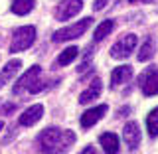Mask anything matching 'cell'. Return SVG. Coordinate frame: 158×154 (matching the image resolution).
Instances as JSON below:
<instances>
[{"label":"cell","mask_w":158,"mask_h":154,"mask_svg":"<svg viewBox=\"0 0 158 154\" xmlns=\"http://www.w3.org/2000/svg\"><path fill=\"white\" fill-rule=\"evenodd\" d=\"M38 142L44 154H63L73 146L75 135H73V131H61L57 127H48L40 132Z\"/></svg>","instance_id":"1"},{"label":"cell","mask_w":158,"mask_h":154,"mask_svg":"<svg viewBox=\"0 0 158 154\" xmlns=\"http://www.w3.org/2000/svg\"><path fill=\"white\" fill-rule=\"evenodd\" d=\"M34 42H36V28L34 26H22L14 32L12 44H10V52L12 53L24 52V49H28Z\"/></svg>","instance_id":"2"},{"label":"cell","mask_w":158,"mask_h":154,"mask_svg":"<svg viewBox=\"0 0 158 154\" xmlns=\"http://www.w3.org/2000/svg\"><path fill=\"white\" fill-rule=\"evenodd\" d=\"M93 24V18H83V20H79L77 24H73V26H67V28H61V30H57L56 34L52 36L53 42H67V40H75L79 36H83V34L87 32V28Z\"/></svg>","instance_id":"3"},{"label":"cell","mask_w":158,"mask_h":154,"mask_svg":"<svg viewBox=\"0 0 158 154\" xmlns=\"http://www.w3.org/2000/svg\"><path fill=\"white\" fill-rule=\"evenodd\" d=\"M136 42H138V38L135 36V34H125V36H123L115 46L111 48V56L115 57V59L128 57V56H131V52H135Z\"/></svg>","instance_id":"4"},{"label":"cell","mask_w":158,"mask_h":154,"mask_svg":"<svg viewBox=\"0 0 158 154\" xmlns=\"http://www.w3.org/2000/svg\"><path fill=\"white\" fill-rule=\"evenodd\" d=\"M138 85H140L142 93L146 97H154L158 95V69L156 67H148L140 77H138Z\"/></svg>","instance_id":"5"},{"label":"cell","mask_w":158,"mask_h":154,"mask_svg":"<svg viewBox=\"0 0 158 154\" xmlns=\"http://www.w3.org/2000/svg\"><path fill=\"white\" fill-rule=\"evenodd\" d=\"M83 8V2L81 0H61L56 8V20L59 22H65V20L77 16Z\"/></svg>","instance_id":"6"},{"label":"cell","mask_w":158,"mask_h":154,"mask_svg":"<svg viewBox=\"0 0 158 154\" xmlns=\"http://www.w3.org/2000/svg\"><path fill=\"white\" fill-rule=\"evenodd\" d=\"M123 140L128 146V150H136L138 148V144H140V127L135 121L125 125V128H123Z\"/></svg>","instance_id":"7"},{"label":"cell","mask_w":158,"mask_h":154,"mask_svg":"<svg viewBox=\"0 0 158 154\" xmlns=\"http://www.w3.org/2000/svg\"><path fill=\"white\" fill-rule=\"evenodd\" d=\"M107 109H109L107 105H97V107H93V109H89V111H85V113L81 115V119H79L81 127H83V128H91L93 125H97V123L107 115Z\"/></svg>","instance_id":"8"},{"label":"cell","mask_w":158,"mask_h":154,"mask_svg":"<svg viewBox=\"0 0 158 154\" xmlns=\"http://www.w3.org/2000/svg\"><path fill=\"white\" fill-rule=\"evenodd\" d=\"M40 73H42V69H40V65H34V67H30L26 73H24L22 77L18 79V83L14 85V93H22V91H26V89H30L34 85V83L38 81V77H40Z\"/></svg>","instance_id":"9"},{"label":"cell","mask_w":158,"mask_h":154,"mask_svg":"<svg viewBox=\"0 0 158 154\" xmlns=\"http://www.w3.org/2000/svg\"><path fill=\"white\" fill-rule=\"evenodd\" d=\"M42 117H44V107L42 105H32L20 115L18 123H20V127H34Z\"/></svg>","instance_id":"10"},{"label":"cell","mask_w":158,"mask_h":154,"mask_svg":"<svg viewBox=\"0 0 158 154\" xmlns=\"http://www.w3.org/2000/svg\"><path fill=\"white\" fill-rule=\"evenodd\" d=\"M103 91V85H101V79H93L91 85H89L85 91L79 95V103L81 105H87V103H93L95 99H99V95H101Z\"/></svg>","instance_id":"11"},{"label":"cell","mask_w":158,"mask_h":154,"mask_svg":"<svg viewBox=\"0 0 158 154\" xmlns=\"http://www.w3.org/2000/svg\"><path fill=\"white\" fill-rule=\"evenodd\" d=\"M132 77V67L131 65H118L115 67V71L111 73V87L115 89L118 85H123V83H128Z\"/></svg>","instance_id":"12"},{"label":"cell","mask_w":158,"mask_h":154,"mask_svg":"<svg viewBox=\"0 0 158 154\" xmlns=\"http://www.w3.org/2000/svg\"><path fill=\"white\" fill-rule=\"evenodd\" d=\"M20 67H22V61H20V59H12V61H8L6 65H4V69L0 71V89L20 71Z\"/></svg>","instance_id":"13"},{"label":"cell","mask_w":158,"mask_h":154,"mask_svg":"<svg viewBox=\"0 0 158 154\" xmlns=\"http://www.w3.org/2000/svg\"><path fill=\"white\" fill-rule=\"evenodd\" d=\"M99 142L107 154H118V136L115 132H103L99 136Z\"/></svg>","instance_id":"14"},{"label":"cell","mask_w":158,"mask_h":154,"mask_svg":"<svg viewBox=\"0 0 158 154\" xmlns=\"http://www.w3.org/2000/svg\"><path fill=\"white\" fill-rule=\"evenodd\" d=\"M34 6H36V0H14L10 8L18 16H26V14H30L34 10Z\"/></svg>","instance_id":"15"},{"label":"cell","mask_w":158,"mask_h":154,"mask_svg":"<svg viewBox=\"0 0 158 154\" xmlns=\"http://www.w3.org/2000/svg\"><path fill=\"white\" fill-rule=\"evenodd\" d=\"M113 28H115V22H113V20H103V22L97 26V30H95V42L105 40L109 34L113 32Z\"/></svg>","instance_id":"16"},{"label":"cell","mask_w":158,"mask_h":154,"mask_svg":"<svg viewBox=\"0 0 158 154\" xmlns=\"http://www.w3.org/2000/svg\"><path fill=\"white\" fill-rule=\"evenodd\" d=\"M146 131L150 136H158V107L152 109L146 117Z\"/></svg>","instance_id":"17"},{"label":"cell","mask_w":158,"mask_h":154,"mask_svg":"<svg viewBox=\"0 0 158 154\" xmlns=\"http://www.w3.org/2000/svg\"><path fill=\"white\" fill-rule=\"evenodd\" d=\"M152 56H154V42L148 38L146 42L140 46V52H138V61H148V59H152Z\"/></svg>","instance_id":"18"},{"label":"cell","mask_w":158,"mask_h":154,"mask_svg":"<svg viewBox=\"0 0 158 154\" xmlns=\"http://www.w3.org/2000/svg\"><path fill=\"white\" fill-rule=\"evenodd\" d=\"M77 53H79V49H77L75 46L63 49V52L59 53V57H57V65H67V63H71L73 59L77 57Z\"/></svg>","instance_id":"19"},{"label":"cell","mask_w":158,"mask_h":154,"mask_svg":"<svg viewBox=\"0 0 158 154\" xmlns=\"http://www.w3.org/2000/svg\"><path fill=\"white\" fill-rule=\"evenodd\" d=\"M107 2H109V0H95V4H93V8H95V10H103V8L107 6Z\"/></svg>","instance_id":"20"},{"label":"cell","mask_w":158,"mask_h":154,"mask_svg":"<svg viewBox=\"0 0 158 154\" xmlns=\"http://www.w3.org/2000/svg\"><path fill=\"white\" fill-rule=\"evenodd\" d=\"M79 154H97V150H95V146H85Z\"/></svg>","instance_id":"21"},{"label":"cell","mask_w":158,"mask_h":154,"mask_svg":"<svg viewBox=\"0 0 158 154\" xmlns=\"http://www.w3.org/2000/svg\"><path fill=\"white\" fill-rule=\"evenodd\" d=\"M131 4H136V2H152V0H128Z\"/></svg>","instance_id":"22"},{"label":"cell","mask_w":158,"mask_h":154,"mask_svg":"<svg viewBox=\"0 0 158 154\" xmlns=\"http://www.w3.org/2000/svg\"><path fill=\"white\" fill-rule=\"evenodd\" d=\"M2 128H4V123H2V121H0V131H2Z\"/></svg>","instance_id":"23"}]
</instances>
